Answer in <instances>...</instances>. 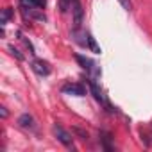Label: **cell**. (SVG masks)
<instances>
[{
  "label": "cell",
  "instance_id": "3",
  "mask_svg": "<svg viewBox=\"0 0 152 152\" xmlns=\"http://www.w3.org/2000/svg\"><path fill=\"white\" fill-rule=\"evenodd\" d=\"M63 93H68V95H73V97H84L86 88L83 84H77V83H70V84L63 86Z\"/></svg>",
  "mask_w": 152,
  "mask_h": 152
},
{
  "label": "cell",
  "instance_id": "13",
  "mask_svg": "<svg viewBox=\"0 0 152 152\" xmlns=\"http://www.w3.org/2000/svg\"><path fill=\"white\" fill-rule=\"evenodd\" d=\"M73 132L77 134L81 140H88V132H86V131H83L81 127H73Z\"/></svg>",
  "mask_w": 152,
  "mask_h": 152
},
{
  "label": "cell",
  "instance_id": "4",
  "mask_svg": "<svg viewBox=\"0 0 152 152\" xmlns=\"http://www.w3.org/2000/svg\"><path fill=\"white\" fill-rule=\"evenodd\" d=\"M72 13H73V27L75 29H81L83 20H84V11H83V6L79 4V0H77V2H73Z\"/></svg>",
  "mask_w": 152,
  "mask_h": 152
},
{
  "label": "cell",
  "instance_id": "2",
  "mask_svg": "<svg viewBox=\"0 0 152 152\" xmlns=\"http://www.w3.org/2000/svg\"><path fill=\"white\" fill-rule=\"evenodd\" d=\"M88 84H90V90H91V93H93V97H95V99H97V100H99L100 104H104V106H106V107H107L109 111H115V109H113V107L109 106V102L106 100V97H104V93H102V90L99 88V84H97V83H95L93 79H90V81H88Z\"/></svg>",
  "mask_w": 152,
  "mask_h": 152
},
{
  "label": "cell",
  "instance_id": "14",
  "mask_svg": "<svg viewBox=\"0 0 152 152\" xmlns=\"http://www.w3.org/2000/svg\"><path fill=\"white\" fill-rule=\"evenodd\" d=\"M9 52H11V54H13L18 61H23V54H20V50H16L15 47H9Z\"/></svg>",
  "mask_w": 152,
  "mask_h": 152
},
{
  "label": "cell",
  "instance_id": "9",
  "mask_svg": "<svg viewBox=\"0 0 152 152\" xmlns=\"http://www.w3.org/2000/svg\"><path fill=\"white\" fill-rule=\"evenodd\" d=\"M100 140H102V145H104L106 150H113V147H111V134L109 132L100 131Z\"/></svg>",
  "mask_w": 152,
  "mask_h": 152
},
{
  "label": "cell",
  "instance_id": "10",
  "mask_svg": "<svg viewBox=\"0 0 152 152\" xmlns=\"http://www.w3.org/2000/svg\"><path fill=\"white\" fill-rule=\"evenodd\" d=\"M86 39H88V47H90V50H91V52H95V54H100V47L97 45L95 38H93L91 34H88V36H86Z\"/></svg>",
  "mask_w": 152,
  "mask_h": 152
},
{
  "label": "cell",
  "instance_id": "17",
  "mask_svg": "<svg viewBox=\"0 0 152 152\" xmlns=\"http://www.w3.org/2000/svg\"><path fill=\"white\" fill-rule=\"evenodd\" d=\"M73 2H77V0H73Z\"/></svg>",
  "mask_w": 152,
  "mask_h": 152
},
{
  "label": "cell",
  "instance_id": "8",
  "mask_svg": "<svg viewBox=\"0 0 152 152\" xmlns=\"http://www.w3.org/2000/svg\"><path fill=\"white\" fill-rule=\"evenodd\" d=\"M18 124H20V127H23V129H34V118H32L29 113H23V115L18 118Z\"/></svg>",
  "mask_w": 152,
  "mask_h": 152
},
{
  "label": "cell",
  "instance_id": "15",
  "mask_svg": "<svg viewBox=\"0 0 152 152\" xmlns=\"http://www.w3.org/2000/svg\"><path fill=\"white\" fill-rule=\"evenodd\" d=\"M118 2L122 4V7H124L125 11H131V9H132V2H131V0H118Z\"/></svg>",
  "mask_w": 152,
  "mask_h": 152
},
{
  "label": "cell",
  "instance_id": "16",
  "mask_svg": "<svg viewBox=\"0 0 152 152\" xmlns=\"http://www.w3.org/2000/svg\"><path fill=\"white\" fill-rule=\"evenodd\" d=\"M0 115H2V118H7V109L6 107H0Z\"/></svg>",
  "mask_w": 152,
  "mask_h": 152
},
{
  "label": "cell",
  "instance_id": "12",
  "mask_svg": "<svg viewBox=\"0 0 152 152\" xmlns=\"http://www.w3.org/2000/svg\"><path fill=\"white\" fill-rule=\"evenodd\" d=\"M70 4H72V0H59V9H61V13H66L70 9Z\"/></svg>",
  "mask_w": 152,
  "mask_h": 152
},
{
  "label": "cell",
  "instance_id": "7",
  "mask_svg": "<svg viewBox=\"0 0 152 152\" xmlns=\"http://www.w3.org/2000/svg\"><path fill=\"white\" fill-rule=\"evenodd\" d=\"M75 59H77V61L81 63V66H83L84 70H88V72H93V70H95V72L99 73V70L95 68L97 64H95V63H93L91 59H88V57H84V56H79V54H77V56H75Z\"/></svg>",
  "mask_w": 152,
  "mask_h": 152
},
{
  "label": "cell",
  "instance_id": "11",
  "mask_svg": "<svg viewBox=\"0 0 152 152\" xmlns=\"http://www.w3.org/2000/svg\"><path fill=\"white\" fill-rule=\"evenodd\" d=\"M13 16V11L9 9V7H6L4 11H2V18H0V23H2V25H6L7 23V20Z\"/></svg>",
  "mask_w": 152,
  "mask_h": 152
},
{
  "label": "cell",
  "instance_id": "6",
  "mask_svg": "<svg viewBox=\"0 0 152 152\" xmlns=\"http://www.w3.org/2000/svg\"><path fill=\"white\" fill-rule=\"evenodd\" d=\"M45 0H20V6L27 9H45Z\"/></svg>",
  "mask_w": 152,
  "mask_h": 152
},
{
  "label": "cell",
  "instance_id": "1",
  "mask_svg": "<svg viewBox=\"0 0 152 152\" xmlns=\"http://www.w3.org/2000/svg\"><path fill=\"white\" fill-rule=\"evenodd\" d=\"M54 134H56V138L64 145V147H70V148H73V145H72V141H73V138H72V134L66 131V129H63L61 125H54Z\"/></svg>",
  "mask_w": 152,
  "mask_h": 152
},
{
  "label": "cell",
  "instance_id": "5",
  "mask_svg": "<svg viewBox=\"0 0 152 152\" xmlns=\"http://www.w3.org/2000/svg\"><path fill=\"white\" fill-rule=\"evenodd\" d=\"M32 70H34L38 75H48V73H50V64H48L47 61L36 59V61H32Z\"/></svg>",
  "mask_w": 152,
  "mask_h": 152
}]
</instances>
